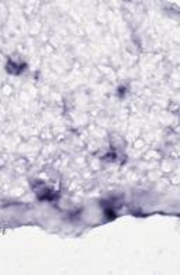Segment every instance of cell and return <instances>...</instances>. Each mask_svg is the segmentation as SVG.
Listing matches in <instances>:
<instances>
[{
	"instance_id": "1",
	"label": "cell",
	"mask_w": 180,
	"mask_h": 275,
	"mask_svg": "<svg viewBox=\"0 0 180 275\" xmlns=\"http://www.w3.org/2000/svg\"><path fill=\"white\" fill-rule=\"evenodd\" d=\"M9 65H11V69H13L11 72H13V73H19V72H21V71L24 69V65H16L14 62H9ZM11 72H10V73H11Z\"/></svg>"
},
{
	"instance_id": "2",
	"label": "cell",
	"mask_w": 180,
	"mask_h": 275,
	"mask_svg": "<svg viewBox=\"0 0 180 275\" xmlns=\"http://www.w3.org/2000/svg\"><path fill=\"white\" fill-rule=\"evenodd\" d=\"M106 215L109 216V219H114V217H116L114 212H111V210H106Z\"/></svg>"
}]
</instances>
